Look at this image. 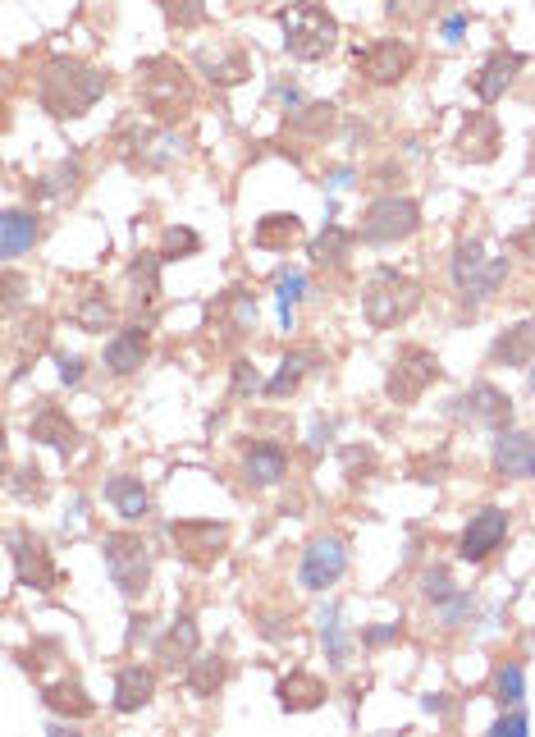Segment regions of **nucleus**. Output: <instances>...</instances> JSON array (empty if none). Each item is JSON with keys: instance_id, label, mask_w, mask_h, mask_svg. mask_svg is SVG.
<instances>
[{"instance_id": "1", "label": "nucleus", "mask_w": 535, "mask_h": 737, "mask_svg": "<svg viewBox=\"0 0 535 737\" xmlns=\"http://www.w3.org/2000/svg\"><path fill=\"white\" fill-rule=\"evenodd\" d=\"M110 78L92 65H78V60H51L42 69V83H37V97L51 110L55 120H78L87 110L106 97Z\"/></svg>"}, {"instance_id": "2", "label": "nucleus", "mask_w": 535, "mask_h": 737, "mask_svg": "<svg viewBox=\"0 0 535 737\" xmlns=\"http://www.w3.org/2000/svg\"><path fill=\"white\" fill-rule=\"evenodd\" d=\"M279 23H284V46H289V55H298V60H321V55H330L334 42H339V23H334V14L325 10V5H316V0H298L289 10H279Z\"/></svg>"}, {"instance_id": "3", "label": "nucleus", "mask_w": 535, "mask_h": 737, "mask_svg": "<svg viewBox=\"0 0 535 737\" xmlns=\"http://www.w3.org/2000/svg\"><path fill=\"white\" fill-rule=\"evenodd\" d=\"M417 303H421L417 280H407V275L389 271V266H380L362 289V312L375 330H389L398 321H407V316L417 312Z\"/></svg>"}, {"instance_id": "4", "label": "nucleus", "mask_w": 535, "mask_h": 737, "mask_svg": "<svg viewBox=\"0 0 535 737\" xmlns=\"http://www.w3.org/2000/svg\"><path fill=\"white\" fill-rule=\"evenodd\" d=\"M101 559H106V573L115 577V586L124 596H142L151 582V550L142 536L133 532H110L106 545H101Z\"/></svg>"}, {"instance_id": "5", "label": "nucleus", "mask_w": 535, "mask_h": 737, "mask_svg": "<svg viewBox=\"0 0 535 737\" xmlns=\"http://www.w3.org/2000/svg\"><path fill=\"white\" fill-rule=\"evenodd\" d=\"M439 376H444V367H439L435 353L421 344H407V348H398L394 367H389V376H385V390L394 403H417Z\"/></svg>"}, {"instance_id": "6", "label": "nucleus", "mask_w": 535, "mask_h": 737, "mask_svg": "<svg viewBox=\"0 0 535 737\" xmlns=\"http://www.w3.org/2000/svg\"><path fill=\"white\" fill-rule=\"evenodd\" d=\"M417 225H421V211L412 197H380V202L366 206L362 239L366 243H398V239H412Z\"/></svg>"}, {"instance_id": "7", "label": "nucleus", "mask_w": 535, "mask_h": 737, "mask_svg": "<svg viewBox=\"0 0 535 737\" xmlns=\"http://www.w3.org/2000/svg\"><path fill=\"white\" fill-rule=\"evenodd\" d=\"M348 568V541L343 536H316V541L302 550V568H298V582L302 591H325L334 586Z\"/></svg>"}, {"instance_id": "8", "label": "nucleus", "mask_w": 535, "mask_h": 737, "mask_svg": "<svg viewBox=\"0 0 535 737\" xmlns=\"http://www.w3.org/2000/svg\"><path fill=\"white\" fill-rule=\"evenodd\" d=\"M449 412L458 417V422H476V426H508L513 422V399L499 390V385H490V380H481V385H471L467 394H458V399L449 403Z\"/></svg>"}, {"instance_id": "9", "label": "nucleus", "mask_w": 535, "mask_h": 737, "mask_svg": "<svg viewBox=\"0 0 535 737\" xmlns=\"http://www.w3.org/2000/svg\"><path fill=\"white\" fill-rule=\"evenodd\" d=\"M10 559H14L19 582L33 586V591H51V586L60 582V568H55V559H51V550H46L42 536L10 532Z\"/></svg>"}, {"instance_id": "10", "label": "nucleus", "mask_w": 535, "mask_h": 737, "mask_svg": "<svg viewBox=\"0 0 535 737\" xmlns=\"http://www.w3.org/2000/svg\"><path fill=\"white\" fill-rule=\"evenodd\" d=\"M142 97H147V106L156 110V115H183L179 106H188L193 101V92H188V83H183V69H174L170 60H151L147 65V78H142Z\"/></svg>"}, {"instance_id": "11", "label": "nucleus", "mask_w": 535, "mask_h": 737, "mask_svg": "<svg viewBox=\"0 0 535 737\" xmlns=\"http://www.w3.org/2000/svg\"><path fill=\"white\" fill-rule=\"evenodd\" d=\"M412 46L407 42H398V37H380V42H371L366 51H357V69H362L371 83H398V78L412 69Z\"/></svg>"}, {"instance_id": "12", "label": "nucleus", "mask_w": 535, "mask_h": 737, "mask_svg": "<svg viewBox=\"0 0 535 737\" xmlns=\"http://www.w3.org/2000/svg\"><path fill=\"white\" fill-rule=\"evenodd\" d=\"M503 536H508V513L481 509V513H471L467 532H462V541H458V554L467 559V564H485V559L503 545Z\"/></svg>"}, {"instance_id": "13", "label": "nucleus", "mask_w": 535, "mask_h": 737, "mask_svg": "<svg viewBox=\"0 0 535 737\" xmlns=\"http://www.w3.org/2000/svg\"><path fill=\"white\" fill-rule=\"evenodd\" d=\"M170 532H174V541H179V554L193 559V564H211V559H220L229 545L225 522H174Z\"/></svg>"}, {"instance_id": "14", "label": "nucleus", "mask_w": 535, "mask_h": 737, "mask_svg": "<svg viewBox=\"0 0 535 737\" xmlns=\"http://www.w3.org/2000/svg\"><path fill=\"white\" fill-rule=\"evenodd\" d=\"M490 463L499 477H513V481H531L535 477V435L526 431H499L494 435V449H490Z\"/></svg>"}, {"instance_id": "15", "label": "nucleus", "mask_w": 535, "mask_h": 737, "mask_svg": "<svg viewBox=\"0 0 535 737\" xmlns=\"http://www.w3.org/2000/svg\"><path fill=\"white\" fill-rule=\"evenodd\" d=\"M284 472H289V449L275 445V440H261V445H252L243 454V477L252 490H270L284 481Z\"/></svg>"}, {"instance_id": "16", "label": "nucleus", "mask_w": 535, "mask_h": 737, "mask_svg": "<svg viewBox=\"0 0 535 737\" xmlns=\"http://www.w3.org/2000/svg\"><path fill=\"white\" fill-rule=\"evenodd\" d=\"M28 435L51 449H60L65 458H69V449L78 445V431H74V422H69V412L55 408V403H42V408H37V417L28 422Z\"/></svg>"}, {"instance_id": "17", "label": "nucleus", "mask_w": 535, "mask_h": 737, "mask_svg": "<svg viewBox=\"0 0 535 737\" xmlns=\"http://www.w3.org/2000/svg\"><path fill=\"white\" fill-rule=\"evenodd\" d=\"M147 326H124L115 339L106 344V367L115 376H133V371L147 362Z\"/></svg>"}, {"instance_id": "18", "label": "nucleus", "mask_w": 535, "mask_h": 737, "mask_svg": "<svg viewBox=\"0 0 535 737\" xmlns=\"http://www.w3.org/2000/svg\"><path fill=\"white\" fill-rule=\"evenodd\" d=\"M490 362L494 367H531L535 362V321H522V326L503 330L490 344Z\"/></svg>"}, {"instance_id": "19", "label": "nucleus", "mask_w": 535, "mask_h": 737, "mask_svg": "<svg viewBox=\"0 0 535 737\" xmlns=\"http://www.w3.org/2000/svg\"><path fill=\"white\" fill-rule=\"evenodd\" d=\"M156 696V673L142 669V664H124L115 678V710L119 715H133Z\"/></svg>"}, {"instance_id": "20", "label": "nucleus", "mask_w": 535, "mask_h": 737, "mask_svg": "<svg viewBox=\"0 0 535 737\" xmlns=\"http://www.w3.org/2000/svg\"><path fill=\"white\" fill-rule=\"evenodd\" d=\"M517 69H522V55L517 51H494L490 60L481 65V74H476V97L490 106V101H499L503 92H508V83L517 78Z\"/></svg>"}, {"instance_id": "21", "label": "nucleus", "mask_w": 535, "mask_h": 737, "mask_svg": "<svg viewBox=\"0 0 535 737\" xmlns=\"http://www.w3.org/2000/svg\"><path fill=\"white\" fill-rule=\"evenodd\" d=\"M279 696V710H289V715H302V710H316V705L325 701V683L316 678V673H289V678H279L275 687Z\"/></svg>"}, {"instance_id": "22", "label": "nucleus", "mask_w": 535, "mask_h": 737, "mask_svg": "<svg viewBox=\"0 0 535 737\" xmlns=\"http://www.w3.org/2000/svg\"><path fill=\"white\" fill-rule=\"evenodd\" d=\"M37 234H42V225H37L33 211H5V220H0V252L10 261L23 257L37 243Z\"/></svg>"}, {"instance_id": "23", "label": "nucleus", "mask_w": 535, "mask_h": 737, "mask_svg": "<svg viewBox=\"0 0 535 737\" xmlns=\"http://www.w3.org/2000/svg\"><path fill=\"white\" fill-rule=\"evenodd\" d=\"M106 499L119 509V518H129V522H142L151 513V495H147V486H142L138 477H110Z\"/></svg>"}, {"instance_id": "24", "label": "nucleus", "mask_w": 535, "mask_h": 737, "mask_svg": "<svg viewBox=\"0 0 535 737\" xmlns=\"http://www.w3.org/2000/svg\"><path fill=\"white\" fill-rule=\"evenodd\" d=\"M156 655H161L170 669H179V664H188L197 655V623L193 614H179L170 623V632L161 637V646H156Z\"/></svg>"}, {"instance_id": "25", "label": "nucleus", "mask_w": 535, "mask_h": 737, "mask_svg": "<svg viewBox=\"0 0 535 737\" xmlns=\"http://www.w3.org/2000/svg\"><path fill=\"white\" fill-rule=\"evenodd\" d=\"M161 261H165L161 252H142L129 266V303L133 307L156 303V293H161Z\"/></svg>"}, {"instance_id": "26", "label": "nucleus", "mask_w": 535, "mask_h": 737, "mask_svg": "<svg viewBox=\"0 0 535 737\" xmlns=\"http://www.w3.org/2000/svg\"><path fill=\"white\" fill-rule=\"evenodd\" d=\"M316 367H321V353H316V348H298V353H289V358L279 362V376L266 385V394H270V399H284V394L298 390L302 376L316 371Z\"/></svg>"}, {"instance_id": "27", "label": "nucleus", "mask_w": 535, "mask_h": 737, "mask_svg": "<svg viewBox=\"0 0 535 737\" xmlns=\"http://www.w3.org/2000/svg\"><path fill=\"white\" fill-rule=\"evenodd\" d=\"M302 239V220L293 216H284V211H275V216H261L257 220V229H252V243L257 248H289V243H298Z\"/></svg>"}, {"instance_id": "28", "label": "nucleus", "mask_w": 535, "mask_h": 737, "mask_svg": "<svg viewBox=\"0 0 535 737\" xmlns=\"http://www.w3.org/2000/svg\"><path fill=\"white\" fill-rule=\"evenodd\" d=\"M46 705H51L55 715H69V719H87L92 710H97V701L83 692V683H74V678H65V683H51L46 687Z\"/></svg>"}, {"instance_id": "29", "label": "nucleus", "mask_w": 535, "mask_h": 737, "mask_svg": "<svg viewBox=\"0 0 535 737\" xmlns=\"http://www.w3.org/2000/svg\"><path fill=\"white\" fill-rule=\"evenodd\" d=\"M458 147H462V156H471V161H490V156L499 152V124H494L490 115H471Z\"/></svg>"}, {"instance_id": "30", "label": "nucleus", "mask_w": 535, "mask_h": 737, "mask_svg": "<svg viewBox=\"0 0 535 737\" xmlns=\"http://www.w3.org/2000/svg\"><path fill=\"white\" fill-rule=\"evenodd\" d=\"M183 683H188L193 696H215V687L225 683V660H220V655H193Z\"/></svg>"}, {"instance_id": "31", "label": "nucleus", "mask_w": 535, "mask_h": 737, "mask_svg": "<svg viewBox=\"0 0 535 737\" xmlns=\"http://www.w3.org/2000/svg\"><path fill=\"white\" fill-rule=\"evenodd\" d=\"M348 252H353V234L339 225H325V234L311 243V261H316V266H343Z\"/></svg>"}, {"instance_id": "32", "label": "nucleus", "mask_w": 535, "mask_h": 737, "mask_svg": "<svg viewBox=\"0 0 535 737\" xmlns=\"http://www.w3.org/2000/svg\"><path fill=\"white\" fill-rule=\"evenodd\" d=\"M503 280H508V257H490L481 271H476V280L462 289V298H467L471 307H481L485 298H494V289H499Z\"/></svg>"}, {"instance_id": "33", "label": "nucleus", "mask_w": 535, "mask_h": 737, "mask_svg": "<svg viewBox=\"0 0 535 737\" xmlns=\"http://www.w3.org/2000/svg\"><path fill=\"white\" fill-rule=\"evenodd\" d=\"M316 623H321V641H325L330 664H334V669H343V664H348V641H343V628H339V605H325Z\"/></svg>"}, {"instance_id": "34", "label": "nucleus", "mask_w": 535, "mask_h": 737, "mask_svg": "<svg viewBox=\"0 0 535 737\" xmlns=\"http://www.w3.org/2000/svg\"><path fill=\"white\" fill-rule=\"evenodd\" d=\"M485 261H490V257H485V248H481L476 239H471V243H458V252H453V284H458V289H467V284L476 280V271H481Z\"/></svg>"}, {"instance_id": "35", "label": "nucleus", "mask_w": 535, "mask_h": 737, "mask_svg": "<svg viewBox=\"0 0 535 737\" xmlns=\"http://www.w3.org/2000/svg\"><path fill=\"white\" fill-rule=\"evenodd\" d=\"M78 179H83V170H78V161H60L46 179H37V197H65L78 188Z\"/></svg>"}, {"instance_id": "36", "label": "nucleus", "mask_w": 535, "mask_h": 737, "mask_svg": "<svg viewBox=\"0 0 535 737\" xmlns=\"http://www.w3.org/2000/svg\"><path fill=\"white\" fill-rule=\"evenodd\" d=\"M161 10L174 28H202L206 23V0H161Z\"/></svg>"}, {"instance_id": "37", "label": "nucleus", "mask_w": 535, "mask_h": 737, "mask_svg": "<svg viewBox=\"0 0 535 737\" xmlns=\"http://www.w3.org/2000/svg\"><path fill=\"white\" fill-rule=\"evenodd\" d=\"M302 289H307V275H302V271H284V275H279V316H284V326H293V307H298Z\"/></svg>"}, {"instance_id": "38", "label": "nucleus", "mask_w": 535, "mask_h": 737, "mask_svg": "<svg viewBox=\"0 0 535 737\" xmlns=\"http://www.w3.org/2000/svg\"><path fill=\"white\" fill-rule=\"evenodd\" d=\"M522 692H526V678L517 664H503L499 673H494V696H499L503 705H522Z\"/></svg>"}, {"instance_id": "39", "label": "nucleus", "mask_w": 535, "mask_h": 737, "mask_svg": "<svg viewBox=\"0 0 535 737\" xmlns=\"http://www.w3.org/2000/svg\"><path fill=\"white\" fill-rule=\"evenodd\" d=\"M439 614H444V628H462V623L476 614V596H471V591H453V596L439 605Z\"/></svg>"}, {"instance_id": "40", "label": "nucleus", "mask_w": 535, "mask_h": 737, "mask_svg": "<svg viewBox=\"0 0 535 737\" xmlns=\"http://www.w3.org/2000/svg\"><path fill=\"white\" fill-rule=\"evenodd\" d=\"M202 248V239H197L193 229H165V248H161V257L165 261H174V257H193V252Z\"/></svg>"}, {"instance_id": "41", "label": "nucleus", "mask_w": 535, "mask_h": 737, "mask_svg": "<svg viewBox=\"0 0 535 737\" xmlns=\"http://www.w3.org/2000/svg\"><path fill=\"white\" fill-rule=\"evenodd\" d=\"M110 321V303H106V293H92L83 307H78V326L83 330H101Z\"/></svg>"}, {"instance_id": "42", "label": "nucleus", "mask_w": 535, "mask_h": 737, "mask_svg": "<svg viewBox=\"0 0 535 737\" xmlns=\"http://www.w3.org/2000/svg\"><path fill=\"white\" fill-rule=\"evenodd\" d=\"M421 591H426V600H435V605H444V600H449L453 591H458V586H453V577L444 573V568H430V573L421 577Z\"/></svg>"}, {"instance_id": "43", "label": "nucleus", "mask_w": 535, "mask_h": 737, "mask_svg": "<svg viewBox=\"0 0 535 737\" xmlns=\"http://www.w3.org/2000/svg\"><path fill=\"white\" fill-rule=\"evenodd\" d=\"M257 390H261L257 367L238 358V362H234V385H229V394H234V399H247V394H257Z\"/></svg>"}, {"instance_id": "44", "label": "nucleus", "mask_w": 535, "mask_h": 737, "mask_svg": "<svg viewBox=\"0 0 535 737\" xmlns=\"http://www.w3.org/2000/svg\"><path fill=\"white\" fill-rule=\"evenodd\" d=\"M490 733H494V737H522V733H526V715H522V710H517V705H513V715H503L499 724L490 728Z\"/></svg>"}, {"instance_id": "45", "label": "nucleus", "mask_w": 535, "mask_h": 737, "mask_svg": "<svg viewBox=\"0 0 535 737\" xmlns=\"http://www.w3.org/2000/svg\"><path fill=\"white\" fill-rule=\"evenodd\" d=\"M330 435H334V426H330V422H316V426H311V440H307V449H311V454H321V449L330 445Z\"/></svg>"}, {"instance_id": "46", "label": "nucleus", "mask_w": 535, "mask_h": 737, "mask_svg": "<svg viewBox=\"0 0 535 737\" xmlns=\"http://www.w3.org/2000/svg\"><path fill=\"white\" fill-rule=\"evenodd\" d=\"M60 380H65V385H78V380H83V358H60Z\"/></svg>"}, {"instance_id": "47", "label": "nucleus", "mask_w": 535, "mask_h": 737, "mask_svg": "<svg viewBox=\"0 0 535 737\" xmlns=\"http://www.w3.org/2000/svg\"><path fill=\"white\" fill-rule=\"evenodd\" d=\"M394 637H403V628H398V623H389V628H371L366 632V646H385V641H394Z\"/></svg>"}, {"instance_id": "48", "label": "nucleus", "mask_w": 535, "mask_h": 737, "mask_svg": "<svg viewBox=\"0 0 535 737\" xmlns=\"http://www.w3.org/2000/svg\"><path fill=\"white\" fill-rule=\"evenodd\" d=\"M513 248L522 252V257H535V225H526L522 234H513Z\"/></svg>"}, {"instance_id": "49", "label": "nucleus", "mask_w": 535, "mask_h": 737, "mask_svg": "<svg viewBox=\"0 0 535 737\" xmlns=\"http://www.w3.org/2000/svg\"><path fill=\"white\" fill-rule=\"evenodd\" d=\"M421 705H426L430 715H444V710H449V701H444V696H435V692H430V696H426V701H421Z\"/></svg>"}, {"instance_id": "50", "label": "nucleus", "mask_w": 535, "mask_h": 737, "mask_svg": "<svg viewBox=\"0 0 535 737\" xmlns=\"http://www.w3.org/2000/svg\"><path fill=\"white\" fill-rule=\"evenodd\" d=\"M444 33H449V42H458V37H462V19H449V23H444Z\"/></svg>"}]
</instances>
